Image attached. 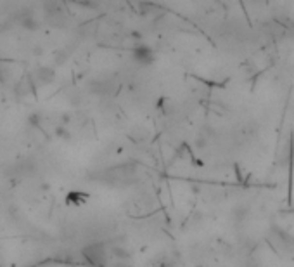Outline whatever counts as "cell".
<instances>
[{
	"mask_svg": "<svg viewBox=\"0 0 294 267\" xmlns=\"http://www.w3.org/2000/svg\"><path fill=\"white\" fill-rule=\"evenodd\" d=\"M133 57H135V61L140 64H151L152 61H154V54H152L151 49L146 47V45L137 47L135 52H133Z\"/></svg>",
	"mask_w": 294,
	"mask_h": 267,
	"instance_id": "cell-1",
	"label": "cell"
},
{
	"mask_svg": "<svg viewBox=\"0 0 294 267\" xmlns=\"http://www.w3.org/2000/svg\"><path fill=\"white\" fill-rule=\"evenodd\" d=\"M85 255H87L88 262L90 264H104V250L102 247H99V245H94V247L87 248V250L83 251Z\"/></svg>",
	"mask_w": 294,
	"mask_h": 267,
	"instance_id": "cell-2",
	"label": "cell"
}]
</instances>
